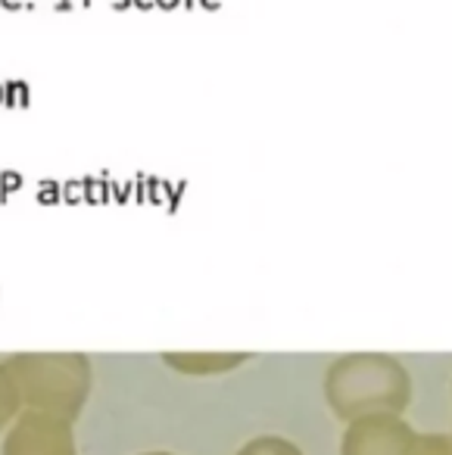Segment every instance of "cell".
<instances>
[{"label": "cell", "instance_id": "6da1fadb", "mask_svg": "<svg viewBox=\"0 0 452 455\" xmlns=\"http://www.w3.org/2000/svg\"><path fill=\"white\" fill-rule=\"evenodd\" d=\"M7 371L28 409L66 421L78 415L88 396V362L82 355H16Z\"/></svg>", "mask_w": 452, "mask_h": 455}, {"label": "cell", "instance_id": "7a4b0ae2", "mask_svg": "<svg viewBox=\"0 0 452 455\" xmlns=\"http://www.w3.org/2000/svg\"><path fill=\"white\" fill-rule=\"evenodd\" d=\"M0 455H78L72 427L66 418L47 411H20L7 427Z\"/></svg>", "mask_w": 452, "mask_h": 455}, {"label": "cell", "instance_id": "3957f363", "mask_svg": "<svg viewBox=\"0 0 452 455\" xmlns=\"http://www.w3.org/2000/svg\"><path fill=\"white\" fill-rule=\"evenodd\" d=\"M165 362L182 371H222L244 362V355H165Z\"/></svg>", "mask_w": 452, "mask_h": 455}, {"label": "cell", "instance_id": "277c9868", "mask_svg": "<svg viewBox=\"0 0 452 455\" xmlns=\"http://www.w3.org/2000/svg\"><path fill=\"white\" fill-rule=\"evenodd\" d=\"M20 405H22L20 390H16L7 365H0V430L10 427V424L16 421V415H20Z\"/></svg>", "mask_w": 452, "mask_h": 455}]
</instances>
